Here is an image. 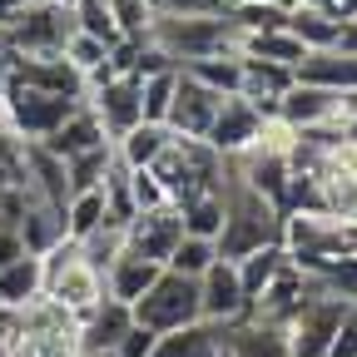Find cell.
Listing matches in <instances>:
<instances>
[{
	"label": "cell",
	"mask_w": 357,
	"mask_h": 357,
	"mask_svg": "<svg viewBox=\"0 0 357 357\" xmlns=\"http://www.w3.org/2000/svg\"><path fill=\"white\" fill-rule=\"evenodd\" d=\"M60 55H65V60H70V65L89 79V75H95V70L109 60V45H100L95 35H79V30H75V35L65 40V50H60Z\"/></svg>",
	"instance_id": "obj_40"
},
{
	"label": "cell",
	"mask_w": 357,
	"mask_h": 357,
	"mask_svg": "<svg viewBox=\"0 0 357 357\" xmlns=\"http://www.w3.org/2000/svg\"><path fill=\"white\" fill-rule=\"evenodd\" d=\"M199 307L208 323H223V328H234L238 318L253 312V303L243 298V283H238V268L229 258H213L199 273Z\"/></svg>",
	"instance_id": "obj_10"
},
{
	"label": "cell",
	"mask_w": 357,
	"mask_h": 357,
	"mask_svg": "<svg viewBox=\"0 0 357 357\" xmlns=\"http://www.w3.org/2000/svg\"><path fill=\"white\" fill-rule=\"evenodd\" d=\"M293 75L303 84H318V89H333V95H352L357 89V60L352 55H337V50H307Z\"/></svg>",
	"instance_id": "obj_20"
},
{
	"label": "cell",
	"mask_w": 357,
	"mask_h": 357,
	"mask_svg": "<svg viewBox=\"0 0 357 357\" xmlns=\"http://www.w3.org/2000/svg\"><path fill=\"white\" fill-rule=\"evenodd\" d=\"M149 40L159 50L184 70L194 60H208V55H238V30L229 15H174V10H154L149 20Z\"/></svg>",
	"instance_id": "obj_2"
},
{
	"label": "cell",
	"mask_w": 357,
	"mask_h": 357,
	"mask_svg": "<svg viewBox=\"0 0 357 357\" xmlns=\"http://www.w3.org/2000/svg\"><path fill=\"white\" fill-rule=\"evenodd\" d=\"M15 234H20V243H25L30 258L50 253L60 238H70V234H65V208L45 204V199H30L25 213H20V223H15Z\"/></svg>",
	"instance_id": "obj_21"
},
{
	"label": "cell",
	"mask_w": 357,
	"mask_h": 357,
	"mask_svg": "<svg viewBox=\"0 0 357 357\" xmlns=\"http://www.w3.org/2000/svg\"><path fill=\"white\" fill-rule=\"evenodd\" d=\"M333 15H337V20H352V15H357V0H333Z\"/></svg>",
	"instance_id": "obj_48"
},
{
	"label": "cell",
	"mask_w": 357,
	"mask_h": 357,
	"mask_svg": "<svg viewBox=\"0 0 357 357\" xmlns=\"http://www.w3.org/2000/svg\"><path fill=\"white\" fill-rule=\"evenodd\" d=\"M6 84H10V65H6V55H0V95H6Z\"/></svg>",
	"instance_id": "obj_52"
},
{
	"label": "cell",
	"mask_w": 357,
	"mask_h": 357,
	"mask_svg": "<svg viewBox=\"0 0 357 357\" xmlns=\"http://www.w3.org/2000/svg\"><path fill=\"white\" fill-rule=\"evenodd\" d=\"M288 263V253H283V243H268V248H258V253H248V258H238L234 268H238V283H243V298L248 303H258V293L273 283V273Z\"/></svg>",
	"instance_id": "obj_29"
},
{
	"label": "cell",
	"mask_w": 357,
	"mask_h": 357,
	"mask_svg": "<svg viewBox=\"0 0 357 357\" xmlns=\"http://www.w3.org/2000/svg\"><path fill=\"white\" fill-rule=\"evenodd\" d=\"M258 124H263V114H258L248 100L229 95V100L218 105V114H213V124H208V134H204V144H208L213 154H223V159H234V154H243V149L258 139Z\"/></svg>",
	"instance_id": "obj_13"
},
{
	"label": "cell",
	"mask_w": 357,
	"mask_h": 357,
	"mask_svg": "<svg viewBox=\"0 0 357 357\" xmlns=\"http://www.w3.org/2000/svg\"><path fill=\"white\" fill-rule=\"evenodd\" d=\"M75 357H119V352H75Z\"/></svg>",
	"instance_id": "obj_54"
},
{
	"label": "cell",
	"mask_w": 357,
	"mask_h": 357,
	"mask_svg": "<svg viewBox=\"0 0 357 357\" xmlns=\"http://www.w3.org/2000/svg\"><path fill=\"white\" fill-rule=\"evenodd\" d=\"M229 352H234V357H293L283 323L258 318V312H248V318H238V323L229 328Z\"/></svg>",
	"instance_id": "obj_19"
},
{
	"label": "cell",
	"mask_w": 357,
	"mask_h": 357,
	"mask_svg": "<svg viewBox=\"0 0 357 357\" xmlns=\"http://www.w3.org/2000/svg\"><path fill=\"white\" fill-rule=\"evenodd\" d=\"M288 6H318V10H328V15H333V0H288Z\"/></svg>",
	"instance_id": "obj_50"
},
{
	"label": "cell",
	"mask_w": 357,
	"mask_h": 357,
	"mask_svg": "<svg viewBox=\"0 0 357 357\" xmlns=\"http://www.w3.org/2000/svg\"><path fill=\"white\" fill-rule=\"evenodd\" d=\"M273 6H288V0H273Z\"/></svg>",
	"instance_id": "obj_60"
},
{
	"label": "cell",
	"mask_w": 357,
	"mask_h": 357,
	"mask_svg": "<svg viewBox=\"0 0 357 357\" xmlns=\"http://www.w3.org/2000/svg\"><path fill=\"white\" fill-rule=\"evenodd\" d=\"M342 243H347V253L357 258V223H342Z\"/></svg>",
	"instance_id": "obj_49"
},
{
	"label": "cell",
	"mask_w": 357,
	"mask_h": 357,
	"mask_svg": "<svg viewBox=\"0 0 357 357\" xmlns=\"http://www.w3.org/2000/svg\"><path fill=\"white\" fill-rule=\"evenodd\" d=\"M79 253H84V263L105 278V273H109V263L124 253V223H109V218H105L95 234H84V238H79Z\"/></svg>",
	"instance_id": "obj_31"
},
{
	"label": "cell",
	"mask_w": 357,
	"mask_h": 357,
	"mask_svg": "<svg viewBox=\"0 0 357 357\" xmlns=\"http://www.w3.org/2000/svg\"><path fill=\"white\" fill-rule=\"evenodd\" d=\"M50 6H70V10H75V0H50Z\"/></svg>",
	"instance_id": "obj_58"
},
{
	"label": "cell",
	"mask_w": 357,
	"mask_h": 357,
	"mask_svg": "<svg viewBox=\"0 0 357 357\" xmlns=\"http://www.w3.org/2000/svg\"><path fill=\"white\" fill-rule=\"evenodd\" d=\"M50 154H60V159H75V154H84V149H100V144H109L105 139V129H100V119H95V109H89L84 100L75 105V114L50 134V139H40Z\"/></svg>",
	"instance_id": "obj_22"
},
{
	"label": "cell",
	"mask_w": 357,
	"mask_h": 357,
	"mask_svg": "<svg viewBox=\"0 0 357 357\" xmlns=\"http://www.w3.org/2000/svg\"><path fill=\"white\" fill-rule=\"evenodd\" d=\"M15 258H25V243H20L15 229H6V223H0V268L15 263Z\"/></svg>",
	"instance_id": "obj_45"
},
{
	"label": "cell",
	"mask_w": 357,
	"mask_h": 357,
	"mask_svg": "<svg viewBox=\"0 0 357 357\" xmlns=\"http://www.w3.org/2000/svg\"><path fill=\"white\" fill-rule=\"evenodd\" d=\"M45 293V278H40V258H15L0 268V307H25L30 298Z\"/></svg>",
	"instance_id": "obj_26"
},
{
	"label": "cell",
	"mask_w": 357,
	"mask_h": 357,
	"mask_svg": "<svg viewBox=\"0 0 357 357\" xmlns=\"http://www.w3.org/2000/svg\"><path fill=\"white\" fill-rule=\"evenodd\" d=\"M213 258H218L213 238H194V234H184V238H178V248L169 253V263H164V268H174V273H184V278H199Z\"/></svg>",
	"instance_id": "obj_38"
},
{
	"label": "cell",
	"mask_w": 357,
	"mask_h": 357,
	"mask_svg": "<svg viewBox=\"0 0 357 357\" xmlns=\"http://www.w3.org/2000/svg\"><path fill=\"white\" fill-rule=\"evenodd\" d=\"M60 357H75V352H60Z\"/></svg>",
	"instance_id": "obj_61"
},
{
	"label": "cell",
	"mask_w": 357,
	"mask_h": 357,
	"mask_svg": "<svg viewBox=\"0 0 357 357\" xmlns=\"http://www.w3.org/2000/svg\"><path fill=\"white\" fill-rule=\"evenodd\" d=\"M278 119H288L293 129H318V124L347 119V109H342V95H333V89H318V84L293 79V89L278 100Z\"/></svg>",
	"instance_id": "obj_15"
},
{
	"label": "cell",
	"mask_w": 357,
	"mask_h": 357,
	"mask_svg": "<svg viewBox=\"0 0 357 357\" xmlns=\"http://www.w3.org/2000/svg\"><path fill=\"white\" fill-rule=\"evenodd\" d=\"M184 75L189 79H199V84H208L213 95H238V84H243V55H208V60H194V65H184Z\"/></svg>",
	"instance_id": "obj_28"
},
{
	"label": "cell",
	"mask_w": 357,
	"mask_h": 357,
	"mask_svg": "<svg viewBox=\"0 0 357 357\" xmlns=\"http://www.w3.org/2000/svg\"><path fill=\"white\" fill-rule=\"evenodd\" d=\"M238 55L243 60H268V65H298L307 50L288 30H258V35H238Z\"/></svg>",
	"instance_id": "obj_27"
},
{
	"label": "cell",
	"mask_w": 357,
	"mask_h": 357,
	"mask_svg": "<svg viewBox=\"0 0 357 357\" xmlns=\"http://www.w3.org/2000/svg\"><path fill=\"white\" fill-rule=\"evenodd\" d=\"M75 30L79 35H95L100 45H119V30H114V15H109V0H75Z\"/></svg>",
	"instance_id": "obj_35"
},
{
	"label": "cell",
	"mask_w": 357,
	"mask_h": 357,
	"mask_svg": "<svg viewBox=\"0 0 357 357\" xmlns=\"http://www.w3.org/2000/svg\"><path fill=\"white\" fill-rule=\"evenodd\" d=\"M40 278H45V298L65 303L75 318L95 312V307L109 298V293H105V278L84 263L79 238H60L50 253H40Z\"/></svg>",
	"instance_id": "obj_4"
},
{
	"label": "cell",
	"mask_w": 357,
	"mask_h": 357,
	"mask_svg": "<svg viewBox=\"0 0 357 357\" xmlns=\"http://www.w3.org/2000/svg\"><path fill=\"white\" fill-rule=\"evenodd\" d=\"M303 50H337V35H342V20L318 10V6H288V25H283Z\"/></svg>",
	"instance_id": "obj_24"
},
{
	"label": "cell",
	"mask_w": 357,
	"mask_h": 357,
	"mask_svg": "<svg viewBox=\"0 0 357 357\" xmlns=\"http://www.w3.org/2000/svg\"><path fill=\"white\" fill-rule=\"evenodd\" d=\"M20 144L25 139H15L10 129H0V164H6V169H20Z\"/></svg>",
	"instance_id": "obj_46"
},
{
	"label": "cell",
	"mask_w": 357,
	"mask_h": 357,
	"mask_svg": "<svg viewBox=\"0 0 357 357\" xmlns=\"http://www.w3.org/2000/svg\"><path fill=\"white\" fill-rule=\"evenodd\" d=\"M0 129H6V95H0Z\"/></svg>",
	"instance_id": "obj_57"
},
{
	"label": "cell",
	"mask_w": 357,
	"mask_h": 357,
	"mask_svg": "<svg viewBox=\"0 0 357 357\" xmlns=\"http://www.w3.org/2000/svg\"><path fill=\"white\" fill-rule=\"evenodd\" d=\"M218 357H234V352H229V347H223V352H218Z\"/></svg>",
	"instance_id": "obj_59"
},
{
	"label": "cell",
	"mask_w": 357,
	"mask_h": 357,
	"mask_svg": "<svg viewBox=\"0 0 357 357\" xmlns=\"http://www.w3.org/2000/svg\"><path fill=\"white\" fill-rule=\"evenodd\" d=\"M109 15H114L119 40H144L149 35V20H154L149 0H109Z\"/></svg>",
	"instance_id": "obj_39"
},
{
	"label": "cell",
	"mask_w": 357,
	"mask_h": 357,
	"mask_svg": "<svg viewBox=\"0 0 357 357\" xmlns=\"http://www.w3.org/2000/svg\"><path fill=\"white\" fill-rule=\"evenodd\" d=\"M154 337H159V333H149V328L134 323V328L119 337V347H114V352H119V357H149V352H154Z\"/></svg>",
	"instance_id": "obj_42"
},
{
	"label": "cell",
	"mask_w": 357,
	"mask_h": 357,
	"mask_svg": "<svg viewBox=\"0 0 357 357\" xmlns=\"http://www.w3.org/2000/svg\"><path fill=\"white\" fill-rule=\"evenodd\" d=\"M134 312V323L149 328V333H174V328H189L204 318V307H199V278H184V273H174V268H164V273L129 303Z\"/></svg>",
	"instance_id": "obj_5"
},
{
	"label": "cell",
	"mask_w": 357,
	"mask_h": 357,
	"mask_svg": "<svg viewBox=\"0 0 357 357\" xmlns=\"http://www.w3.org/2000/svg\"><path fill=\"white\" fill-rule=\"evenodd\" d=\"M79 100H65V95H45V89H30V84H6V129L15 139H50V134L75 114Z\"/></svg>",
	"instance_id": "obj_7"
},
{
	"label": "cell",
	"mask_w": 357,
	"mask_h": 357,
	"mask_svg": "<svg viewBox=\"0 0 357 357\" xmlns=\"http://www.w3.org/2000/svg\"><path fill=\"white\" fill-rule=\"evenodd\" d=\"M114 159V144H100V149H84L75 159H65V178H70V194H89V189H100V178Z\"/></svg>",
	"instance_id": "obj_32"
},
{
	"label": "cell",
	"mask_w": 357,
	"mask_h": 357,
	"mask_svg": "<svg viewBox=\"0 0 357 357\" xmlns=\"http://www.w3.org/2000/svg\"><path fill=\"white\" fill-rule=\"evenodd\" d=\"M178 0H149V10H174Z\"/></svg>",
	"instance_id": "obj_53"
},
{
	"label": "cell",
	"mask_w": 357,
	"mask_h": 357,
	"mask_svg": "<svg viewBox=\"0 0 357 357\" xmlns=\"http://www.w3.org/2000/svg\"><path fill=\"white\" fill-rule=\"evenodd\" d=\"M337 55H352V60H357V20H342V35H337Z\"/></svg>",
	"instance_id": "obj_47"
},
{
	"label": "cell",
	"mask_w": 357,
	"mask_h": 357,
	"mask_svg": "<svg viewBox=\"0 0 357 357\" xmlns=\"http://www.w3.org/2000/svg\"><path fill=\"white\" fill-rule=\"evenodd\" d=\"M25 6H45V0H15V10H25Z\"/></svg>",
	"instance_id": "obj_56"
},
{
	"label": "cell",
	"mask_w": 357,
	"mask_h": 357,
	"mask_svg": "<svg viewBox=\"0 0 357 357\" xmlns=\"http://www.w3.org/2000/svg\"><path fill=\"white\" fill-rule=\"evenodd\" d=\"M347 307H352V303L328 298V293L318 288V278L307 273V293H303V303L293 307V318L283 323L288 352H293V357H328V352H333V337H337V328H342V318H347Z\"/></svg>",
	"instance_id": "obj_6"
},
{
	"label": "cell",
	"mask_w": 357,
	"mask_h": 357,
	"mask_svg": "<svg viewBox=\"0 0 357 357\" xmlns=\"http://www.w3.org/2000/svg\"><path fill=\"white\" fill-rule=\"evenodd\" d=\"M223 169H229L223 154H213L204 139H178V134L149 164V174L159 178V189L169 194V204H184L194 194H218L223 189Z\"/></svg>",
	"instance_id": "obj_3"
},
{
	"label": "cell",
	"mask_w": 357,
	"mask_h": 357,
	"mask_svg": "<svg viewBox=\"0 0 357 357\" xmlns=\"http://www.w3.org/2000/svg\"><path fill=\"white\" fill-rule=\"evenodd\" d=\"M229 20H234V30H238V35L283 30V25H288V6H273V0H238Z\"/></svg>",
	"instance_id": "obj_33"
},
{
	"label": "cell",
	"mask_w": 357,
	"mask_h": 357,
	"mask_svg": "<svg viewBox=\"0 0 357 357\" xmlns=\"http://www.w3.org/2000/svg\"><path fill=\"white\" fill-rule=\"evenodd\" d=\"M174 208H178V218H184V234L218 238V229H223V189L218 194H194V199L174 204Z\"/></svg>",
	"instance_id": "obj_30"
},
{
	"label": "cell",
	"mask_w": 357,
	"mask_h": 357,
	"mask_svg": "<svg viewBox=\"0 0 357 357\" xmlns=\"http://www.w3.org/2000/svg\"><path fill=\"white\" fill-rule=\"evenodd\" d=\"M218 105H223V95H213L208 84H199V79H189L184 70H178L174 105H169L164 124L178 134V139H204V134H208V124H213V114H218Z\"/></svg>",
	"instance_id": "obj_11"
},
{
	"label": "cell",
	"mask_w": 357,
	"mask_h": 357,
	"mask_svg": "<svg viewBox=\"0 0 357 357\" xmlns=\"http://www.w3.org/2000/svg\"><path fill=\"white\" fill-rule=\"evenodd\" d=\"M129 328H134V312H129V303L105 298L95 312H84V318H79L75 352H114V347H119V337H124Z\"/></svg>",
	"instance_id": "obj_17"
},
{
	"label": "cell",
	"mask_w": 357,
	"mask_h": 357,
	"mask_svg": "<svg viewBox=\"0 0 357 357\" xmlns=\"http://www.w3.org/2000/svg\"><path fill=\"white\" fill-rule=\"evenodd\" d=\"M84 105L95 109L105 139H124L134 124H144V105H139V79L134 75H105L95 84H84Z\"/></svg>",
	"instance_id": "obj_8"
},
{
	"label": "cell",
	"mask_w": 357,
	"mask_h": 357,
	"mask_svg": "<svg viewBox=\"0 0 357 357\" xmlns=\"http://www.w3.org/2000/svg\"><path fill=\"white\" fill-rule=\"evenodd\" d=\"M159 273H164L159 263H149V258H139L134 248H124V253L109 263V273H105V293H109L114 303H134V298H139V293L159 278Z\"/></svg>",
	"instance_id": "obj_23"
},
{
	"label": "cell",
	"mask_w": 357,
	"mask_h": 357,
	"mask_svg": "<svg viewBox=\"0 0 357 357\" xmlns=\"http://www.w3.org/2000/svg\"><path fill=\"white\" fill-rule=\"evenodd\" d=\"M174 84H178V70H159V75H144L139 79V105H144V119L149 124H164V114L174 105Z\"/></svg>",
	"instance_id": "obj_36"
},
{
	"label": "cell",
	"mask_w": 357,
	"mask_h": 357,
	"mask_svg": "<svg viewBox=\"0 0 357 357\" xmlns=\"http://www.w3.org/2000/svg\"><path fill=\"white\" fill-rule=\"evenodd\" d=\"M10 79L45 89V95H65V100H84V75L65 60V55H10Z\"/></svg>",
	"instance_id": "obj_12"
},
{
	"label": "cell",
	"mask_w": 357,
	"mask_h": 357,
	"mask_svg": "<svg viewBox=\"0 0 357 357\" xmlns=\"http://www.w3.org/2000/svg\"><path fill=\"white\" fill-rule=\"evenodd\" d=\"M105 218H109V213H105V194H100V189L70 194V204H65V234H70V238H84V234H95Z\"/></svg>",
	"instance_id": "obj_34"
},
{
	"label": "cell",
	"mask_w": 357,
	"mask_h": 357,
	"mask_svg": "<svg viewBox=\"0 0 357 357\" xmlns=\"http://www.w3.org/2000/svg\"><path fill=\"white\" fill-rule=\"evenodd\" d=\"M169 139H174V129H169V124H149V119H144V124H134L124 139H114V154H119L129 169H149V164L164 154Z\"/></svg>",
	"instance_id": "obj_25"
},
{
	"label": "cell",
	"mask_w": 357,
	"mask_h": 357,
	"mask_svg": "<svg viewBox=\"0 0 357 357\" xmlns=\"http://www.w3.org/2000/svg\"><path fill=\"white\" fill-rule=\"evenodd\" d=\"M15 178H20V169H6V164H0V189H6V184H15Z\"/></svg>",
	"instance_id": "obj_51"
},
{
	"label": "cell",
	"mask_w": 357,
	"mask_h": 357,
	"mask_svg": "<svg viewBox=\"0 0 357 357\" xmlns=\"http://www.w3.org/2000/svg\"><path fill=\"white\" fill-rule=\"evenodd\" d=\"M328 357H357V303L347 307V318H342V328H337V337H333V352Z\"/></svg>",
	"instance_id": "obj_43"
},
{
	"label": "cell",
	"mask_w": 357,
	"mask_h": 357,
	"mask_svg": "<svg viewBox=\"0 0 357 357\" xmlns=\"http://www.w3.org/2000/svg\"><path fill=\"white\" fill-rule=\"evenodd\" d=\"M268 243H283V208L268 194H258L253 184H243L238 169L229 164L223 169V229H218L213 248H218V258L238 263Z\"/></svg>",
	"instance_id": "obj_1"
},
{
	"label": "cell",
	"mask_w": 357,
	"mask_h": 357,
	"mask_svg": "<svg viewBox=\"0 0 357 357\" xmlns=\"http://www.w3.org/2000/svg\"><path fill=\"white\" fill-rule=\"evenodd\" d=\"M15 10V0H0V15H10Z\"/></svg>",
	"instance_id": "obj_55"
},
{
	"label": "cell",
	"mask_w": 357,
	"mask_h": 357,
	"mask_svg": "<svg viewBox=\"0 0 357 357\" xmlns=\"http://www.w3.org/2000/svg\"><path fill=\"white\" fill-rule=\"evenodd\" d=\"M238 0H178L174 15H234Z\"/></svg>",
	"instance_id": "obj_44"
},
{
	"label": "cell",
	"mask_w": 357,
	"mask_h": 357,
	"mask_svg": "<svg viewBox=\"0 0 357 357\" xmlns=\"http://www.w3.org/2000/svg\"><path fill=\"white\" fill-rule=\"evenodd\" d=\"M223 347H229V328L199 318L189 328H174V333L154 337V352L149 357H218Z\"/></svg>",
	"instance_id": "obj_18"
},
{
	"label": "cell",
	"mask_w": 357,
	"mask_h": 357,
	"mask_svg": "<svg viewBox=\"0 0 357 357\" xmlns=\"http://www.w3.org/2000/svg\"><path fill=\"white\" fill-rule=\"evenodd\" d=\"M293 65H268V60H243V84H238V100H248L263 119L278 114V100L293 89Z\"/></svg>",
	"instance_id": "obj_16"
},
{
	"label": "cell",
	"mask_w": 357,
	"mask_h": 357,
	"mask_svg": "<svg viewBox=\"0 0 357 357\" xmlns=\"http://www.w3.org/2000/svg\"><path fill=\"white\" fill-rule=\"evenodd\" d=\"M20 184H25L35 199L55 204V208H65V204H70L65 159H60V154H50L40 139H25V144H20Z\"/></svg>",
	"instance_id": "obj_14"
},
{
	"label": "cell",
	"mask_w": 357,
	"mask_h": 357,
	"mask_svg": "<svg viewBox=\"0 0 357 357\" xmlns=\"http://www.w3.org/2000/svg\"><path fill=\"white\" fill-rule=\"evenodd\" d=\"M129 189H134V208H159V204H169V194L159 189V178H154L149 169H134V174H129Z\"/></svg>",
	"instance_id": "obj_41"
},
{
	"label": "cell",
	"mask_w": 357,
	"mask_h": 357,
	"mask_svg": "<svg viewBox=\"0 0 357 357\" xmlns=\"http://www.w3.org/2000/svg\"><path fill=\"white\" fill-rule=\"evenodd\" d=\"M178 238H184V218H178L174 204H159V208H139L129 223H124V248H134L139 258L149 263H169V253L178 248Z\"/></svg>",
	"instance_id": "obj_9"
},
{
	"label": "cell",
	"mask_w": 357,
	"mask_h": 357,
	"mask_svg": "<svg viewBox=\"0 0 357 357\" xmlns=\"http://www.w3.org/2000/svg\"><path fill=\"white\" fill-rule=\"evenodd\" d=\"M318 288L328 293V298H342V303H357V258L352 253H342V258H333V263H323L318 273Z\"/></svg>",
	"instance_id": "obj_37"
}]
</instances>
